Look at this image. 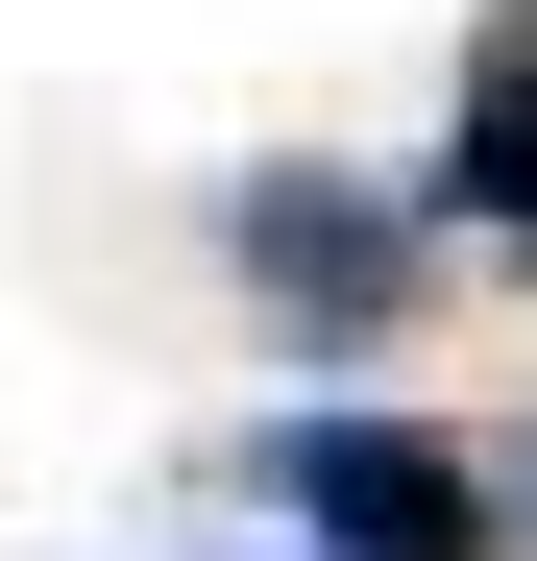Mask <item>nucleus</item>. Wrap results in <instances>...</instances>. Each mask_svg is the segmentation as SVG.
Returning a JSON list of instances; mask_svg holds the SVG:
<instances>
[{"label": "nucleus", "instance_id": "20e7f679", "mask_svg": "<svg viewBox=\"0 0 537 561\" xmlns=\"http://www.w3.org/2000/svg\"><path fill=\"white\" fill-rule=\"evenodd\" d=\"M513 513H537V439H513Z\"/></svg>", "mask_w": 537, "mask_h": 561}, {"label": "nucleus", "instance_id": "f257e3e1", "mask_svg": "<svg viewBox=\"0 0 537 561\" xmlns=\"http://www.w3.org/2000/svg\"><path fill=\"white\" fill-rule=\"evenodd\" d=\"M244 489L294 513L318 561H489V463H465V439H415V415H342V391H318V415H268V439H244Z\"/></svg>", "mask_w": 537, "mask_h": 561}, {"label": "nucleus", "instance_id": "7ed1b4c3", "mask_svg": "<svg viewBox=\"0 0 537 561\" xmlns=\"http://www.w3.org/2000/svg\"><path fill=\"white\" fill-rule=\"evenodd\" d=\"M439 220H489V244L537 268V0L465 49V123H439Z\"/></svg>", "mask_w": 537, "mask_h": 561}, {"label": "nucleus", "instance_id": "f03ea898", "mask_svg": "<svg viewBox=\"0 0 537 561\" xmlns=\"http://www.w3.org/2000/svg\"><path fill=\"white\" fill-rule=\"evenodd\" d=\"M220 268H244L294 342H391V318H415V220L367 196V171H244V196H220Z\"/></svg>", "mask_w": 537, "mask_h": 561}]
</instances>
